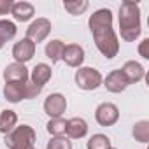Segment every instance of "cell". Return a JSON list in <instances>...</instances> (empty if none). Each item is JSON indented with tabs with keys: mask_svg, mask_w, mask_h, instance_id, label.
<instances>
[{
	"mask_svg": "<svg viewBox=\"0 0 149 149\" xmlns=\"http://www.w3.org/2000/svg\"><path fill=\"white\" fill-rule=\"evenodd\" d=\"M51 76H53V70H51L49 65H46V63H37V65L33 67L32 74H30V83L35 84V86H39V88H44V84L51 79Z\"/></svg>",
	"mask_w": 149,
	"mask_h": 149,
	"instance_id": "7c38bea8",
	"label": "cell"
},
{
	"mask_svg": "<svg viewBox=\"0 0 149 149\" xmlns=\"http://www.w3.org/2000/svg\"><path fill=\"white\" fill-rule=\"evenodd\" d=\"M40 91H42V88H39V86H35V84H32V83H26V100H32V98H35V97H39L40 95Z\"/></svg>",
	"mask_w": 149,
	"mask_h": 149,
	"instance_id": "d4e9b609",
	"label": "cell"
},
{
	"mask_svg": "<svg viewBox=\"0 0 149 149\" xmlns=\"http://www.w3.org/2000/svg\"><path fill=\"white\" fill-rule=\"evenodd\" d=\"M35 139H37L35 130L30 125H21L16 126L13 132H9L4 142L9 149H33Z\"/></svg>",
	"mask_w": 149,
	"mask_h": 149,
	"instance_id": "3957f363",
	"label": "cell"
},
{
	"mask_svg": "<svg viewBox=\"0 0 149 149\" xmlns=\"http://www.w3.org/2000/svg\"><path fill=\"white\" fill-rule=\"evenodd\" d=\"M16 123H18V114L11 109H6L0 112V132L2 133H9L16 128Z\"/></svg>",
	"mask_w": 149,
	"mask_h": 149,
	"instance_id": "e0dca14e",
	"label": "cell"
},
{
	"mask_svg": "<svg viewBox=\"0 0 149 149\" xmlns=\"http://www.w3.org/2000/svg\"><path fill=\"white\" fill-rule=\"evenodd\" d=\"M76 84L86 91L97 90L102 84V74L93 67H79L76 72Z\"/></svg>",
	"mask_w": 149,
	"mask_h": 149,
	"instance_id": "277c9868",
	"label": "cell"
},
{
	"mask_svg": "<svg viewBox=\"0 0 149 149\" xmlns=\"http://www.w3.org/2000/svg\"><path fill=\"white\" fill-rule=\"evenodd\" d=\"M104 86L111 93H121V91H125L128 88V81L125 77V74L121 72V68H118V70H112V72L107 74V77L104 81Z\"/></svg>",
	"mask_w": 149,
	"mask_h": 149,
	"instance_id": "9c48e42d",
	"label": "cell"
},
{
	"mask_svg": "<svg viewBox=\"0 0 149 149\" xmlns=\"http://www.w3.org/2000/svg\"><path fill=\"white\" fill-rule=\"evenodd\" d=\"M121 72L125 74V77H126L128 84H132V83H139V81H142V79H144V76H146L144 67H142L139 61H133V60L126 61V63L123 65Z\"/></svg>",
	"mask_w": 149,
	"mask_h": 149,
	"instance_id": "4fadbf2b",
	"label": "cell"
},
{
	"mask_svg": "<svg viewBox=\"0 0 149 149\" xmlns=\"http://www.w3.org/2000/svg\"><path fill=\"white\" fill-rule=\"evenodd\" d=\"M95 119L98 121L100 126H112L119 119V111L114 104H100L95 111Z\"/></svg>",
	"mask_w": 149,
	"mask_h": 149,
	"instance_id": "8992f818",
	"label": "cell"
},
{
	"mask_svg": "<svg viewBox=\"0 0 149 149\" xmlns=\"http://www.w3.org/2000/svg\"><path fill=\"white\" fill-rule=\"evenodd\" d=\"M90 30L93 33L95 44L98 51L107 58H114L119 51V42L118 37L112 30V13L111 9H98L90 16Z\"/></svg>",
	"mask_w": 149,
	"mask_h": 149,
	"instance_id": "6da1fadb",
	"label": "cell"
},
{
	"mask_svg": "<svg viewBox=\"0 0 149 149\" xmlns=\"http://www.w3.org/2000/svg\"><path fill=\"white\" fill-rule=\"evenodd\" d=\"M16 32H18V28H16V25L13 21L0 19V49H2L11 39H14Z\"/></svg>",
	"mask_w": 149,
	"mask_h": 149,
	"instance_id": "ac0fdd59",
	"label": "cell"
},
{
	"mask_svg": "<svg viewBox=\"0 0 149 149\" xmlns=\"http://www.w3.org/2000/svg\"><path fill=\"white\" fill-rule=\"evenodd\" d=\"M119 33L126 42H135L140 35V7L137 2L119 6Z\"/></svg>",
	"mask_w": 149,
	"mask_h": 149,
	"instance_id": "7a4b0ae2",
	"label": "cell"
},
{
	"mask_svg": "<svg viewBox=\"0 0 149 149\" xmlns=\"http://www.w3.org/2000/svg\"><path fill=\"white\" fill-rule=\"evenodd\" d=\"M63 49H65V44L61 40H51L46 44V56L51 60V63H56L61 60V54H63Z\"/></svg>",
	"mask_w": 149,
	"mask_h": 149,
	"instance_id": "d6986e66",
	"label": "cell"
},
{
	"mask_svg": "<svg viewBox=\"0 0 149 149\" xmlns=\"http://www.w3.org/2000/svg\"><path fill=\"white\" fill-rule=\"evenodd\" d=\"M4 97L6 100L18 104L26 97V83H6L4 86Z\"/></svg>",
	"mask_w": 149,
	"mask_h": 149,
	"instance_id": "9a60e30c",
	"label": "cell"
},
{
	"mask_svg": "<svg viewBox=\"0 0 149 149\" xmlns=\"http://www.w3.org/2000/svg\"><path fill=\"white\" fill-rule=\"evenodd\" d=\"M109 149H116V147H109Z\"/></svg>",
	"mask_w": 149,
	"mask_h": 149,
	"instance_id": "83f0119b",
	"label": "cell"
},
{
	"mask_svg": "<svg viewBox=\"0 0 149 149\" xmlns=\"http://www.w3.org/2000/svg\"><path fill=\"white\" fill-rule=\"evenodd\" d=\"M133 137H135V140L146 144L149 140V121H146V119L137 121L133 125Z\"/></svg>",
	"mask_w": 149,
	"mask_h": 149,
	"instance_id": "ffe728a7",
	"label": "cell"
},
{
	"mask_svg": "<svg viewBox=\"0 0 149 149\" xmlns=\"http://www.w3.org/2000/svg\"><path fill=\"white\" fill-rule=\"evenodd\" d=\"M65 109H67V98L61 93H51L44 102V111L51 119L53 118H61Z\"/></svg>",
	"mask_w": 149,
	"mask_h": 149,
	"instance_id": "52a82bcc",
	"label": "cell"
},
{
	"mask_svg": "<svg viewBox=\"0 0 149 149\" xmlns=\"http://www.w3.org/2000/svg\"><path fill=\"white\" fill-rule=\"evenodd\" d=\"M13 6H14L13 0H0V16L9 14L13 11Z\"/></svg>",
	"mask_w": 149,
	"mask_h": 149,
	"instance_id": "484cf974",
	"label": "cell"
},
{
	"mask_svg": "<svg viewBox=\"0 0 149 149\" xmlns=\"http://www.w3.org/2000/svg\"><path fill=\"white\" fill-rule=\"evenodd\" d=\"M33 54H35V44L32 40H28L26 37L21 39L19 42H16L14 47H13V56H14L16 63H23L25 65L26 61H30L33 58Z\"/></svg>",
	"mask_w": 149,
	"mask_h": 149,
	"instance_id": "ba28073f",
	"label": "cell"
},
{
	"mask_svg": "<svg viewBox=\"0 0 149 149\" xmlns=\"http://www.w3.org/2000/svg\"><path fill=\"white\" fill-rule=\"evenodd\" d=\"M147 44H149V39H144V40H142V44L139 46V53H140V56H142V58H146V60H149V53H147Z\"/></svg>",
	"mask_w": 149,
	"mask_h": 149,
	"instance_id": "4316f807",
	"label": "cell"
},
{
	"mask_svg": "<svg viewBox=\"0 0 149 149\" xmlns=\"http://www.w3.org/2000/svg\"><path fill=\"white\" fill-rule=\"evenodd\" d=\"M11 13H13V16H14L16 21L25 23V21H28V19L33 18L35 9H33V6H32L30 2H16V4L13 6V11H11Z\"/></svg>",
	"mask_w": 149,
	"mask_h": 149,
	"instance_id": "2e32d148",
	"label": "cell"
},
{
	"mask_svg": "<svg viewBox=\"0 0 149 149\" xmlns=\"http://www.w3.org/2000/svg\"><path fill=\"white\" fill-rule=\"evenodd\" d=\"M61 60L68 65V67H81L84 61V49L79 44H67L61 54Z\"/></svg>",
	"mask_w": 149,
	"mask_h": 149,
	"instance_id": "8fae6325",
	"label": "cell"
},
{
	"mask_svg": "<svg viewBox=\"0 0 149 149\" xmlns=\"http://www.w3.org/2000/svg\"><path fill=\"white\" fill-rule=\"evenodd\" d=\"M65 128H67V119L63 118H53L49 119V123L46 125V130L53 135V137H60L65 133Z\"/></svg>",
	"mask_w": 149,
	"mask_h": 149,
	"instance_id": "44dd1931",
	"label": "cell"
},
{
	"mask_svg": "<svg viewBox=\"0 0 149 149\" xmlns=\"http://www.w3.org/2000/svg\"><path fill=\"white\" fill-rule=\"evenodd\" d=\"M47 149H72V142H70L67 137H63V135L53 137V139L47 142Z\"/></svg>",
	"mask_w": 149,
	"mask_h": 149,
	"instance_id": "603a6c76",
	"label": "cell"
},
{
	"mask_svg": "<svg viewBox=\"0 0 149 149\" xmlns=\"http://www.w3.org/2000/svg\"><path fill=\"white\" fill-rule=\"evenodd\" d=\"M65 133L70 139H83L88 133V123L83 118H70V119H67Z\"/></svg>",
	"mask_w": 149,
	"mask_h": 149,
	"instance_id": "5bb4252c",
	"label": "cell"
},
{
	"mask_svg": "<svg viewBox=\"0 0 149 149\" xmlns=\"http://www.w3.org/2000/svg\"><path fill=\"white\" fill-rule=\"evenodd\" d=\"M86 147L88 149H109L111 147V139L107 135H104V133H95L88 140Z\"/></svg>",
	"mask_w": 149,
	"mask_h": 149,
	"instance_id": "7402d4cb",
	"label": "cell"
},
{
	"mask_svg": "<svg viewBox=\"0 0 149 149\" xmlns=\"http://www.w3.org/2000/svg\"><path fill=\"white\" fill-rule=\"evenodd\" d=\"M33 149H35V147H33Z\"/></svg>",
	"mask_w": 149,
	"mask_h": 149,
	"instance_id": "f1b7e54d",
	"label": "cell"
},
{
	"mask_svg": "<svg viewBox=\"0 0 149 149\" xmlns=\"http://www.w3.org/2000/svg\"><path fill=\"white\" fill-rule=\"evenodd\" d=\"M63 7H65L70 14L77 16V14H83V13L88 9V2H86V0H81V2H65Z\"/></svg>",
	"mask_w": 149,
	"mask_h": 149,
	"instance_id": "cb8c5ba5",
	"label": "cell"
},
{
	"mask_svg": "<svg viewBox=\"0 0 149 149\" xmlns=\"http://www.w3.org/2000/svg\"><path fill=\"white\" fill-rule=\"evenodd\" d=\"M49 33H51V21L46 19V18H37L26 28V39L32 40L33 44H39V42L46 40Z\"/></svg>",
	"mask_w": 149,
	"mask_h": 149,
	"instance_id": "5b68a950",
	"label": "cell"
},
{
	"mask_svg": "<svg viewBox=\"0 0 149 149\" xmlns=\"http://www.w3.org/2000/svg\"><path fill=\"white\" fill-rule=\"evenodd\" d=\"M6 83H28V68L23 63H9L4 68Z\"/></svg>",
	"mask_w": 149,
	"mask_h": 149,
	"instance_id": "30bf717a",
	"label": "cell"
}]
</instances>
